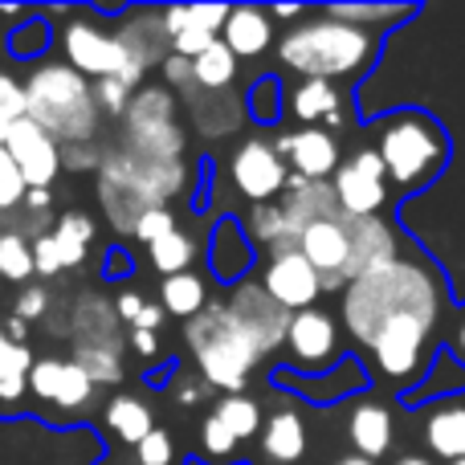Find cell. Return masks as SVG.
Listing matches in <instances>:
<instances>
[{"label": "cell", "mask_w": 465, "mask_h": 465, "mask_svg": "<svg viewBox=\"0 0 465 465\" xmlns=\"http://www.w3.org/2000/svg\"><path fill=\"white\" fill-rule=\"evenodd\" d=\"M355 103L363 123L417 106L450 135L445 176L417 201L396 204V221L433 257L453 306H465V5H420L409 25L388 33Z\"/></svg>", "instance_id": "cell-1"}, {"label": "cell", "mask_w": 465, "mask_h": 465, "mask_svg": "<svg viewBox=\"0 0 465 465\" xmlns=\"http://www.w3.org/2000/svg\"><path fill=\"white\" fill-rule=\"evenodd\" d=\"M453 302L450 298V286L437 282V270L425 262H396L380 265V270L363 273L347 286L343 294V322L351 331L355 343L368 347V339L384 327L388 319L404 311H420V306H445Z\"/></svg>", "instance_id": "cell-2"}, {"label": "cell", "mask_w": 465, "mask_h": 465, "mask_svg": "<svg viewBox=\"0 0 465 465\" xmlns=\"http://www.w3.org/2000/svg\"><path fill=\"white\" fill-rule=\"evenodd\" d=\"M380 54H384V33H368L355 29L347 21H335V16L322 8L314 21H302L298 29H290L278 45L282 65H290L302 78H368L380 65Z\"/></svg>", "instance_id": "cell-3"}, {"label": "cell", "mask_w": 465, "mask_h": 465, "mask_svg": "<svg viewBox=\"0 0 465 465\" xmlns=\"http://www.w3.org/2000/svg\"><path fill=\"white\" fill-rule=\"evenodd\" d=\"M376 152L388 168V180L396 184L404 201H417L420 193L437 184L450 168L453 143L445 135V127L433 119L429 111H417V106H404V111H392L384 119H376Z\"/></svg>", "instance_id": "cell-4"}, {"label": "cell", "mask_w": 465, "mask_h": 465, "mask_svg": "<svg viewBox=\"0 0 465 465\" xmlns=\"http://www.w3.org/2000/svg\"><path fill=\"white\" fill-rule=\"evenodd\" d=\"M25 103L29 119L65 147H78L94 135L98 98L74 65H37L25 86Z\"/></svg>", "instance_id": "cell-5"}, {"label": "cell", "mask_w": 465, "mask_h": 465, "mask_svg": "<svg viewBox=\"0 0 465 465\" xmlns=\"http://www.w3.org/2000/svg\"><path fill=\"white\" fill-rule=\"evenodd\" d=\"M184 339L193 343L196 363H201V376L213 388H225L229 396H237L245 388L253 363L262 360L257 347L249 343V335L241 331V322L232 319V311L225 302L204 306L196 319H188Z\"/></svg>", "instance_id": "cell-6"}, {"label": "cell", "mask_w": 465, "mask_h": 465, "mask_svg": "<svg viewBox=\"0 0 465 465\" xmlns=\"http://www.w3.org/2000/svg\"><path fill=\"white\" fill-rule=\"evenodd\" d=\"M65 57H70V65L78 74H94L98 82L119 78L127 90H135L147 70V62L127 41L106 37V33H98L94 25H86V21H74L70 29H65Z\"/></svg>", "instance_id": "cell-7"}, {"label": "cell", "mask_w": 465, "mask_h": 465, "mask_svg": "<svg viewBox=\"0 0 465 465\" xmlns=\"http://www.w3.org/2000/svg\"><path fill=\"white\" fill-rule=\"evenodd\" d=\"M331 188H335V201L343 217H355V221L380 217V209L388 204V168L376 147H363L347 163H339Z\"/></svg>", "instance_id": "cell-8"}, {"label": "cell", "mask_w": 465, "mask_h": 465, "mask_svg": "<svg viewBox=\"0 0 465 465\" xmlns=\"http://www.w3.org/2000/svg\"><path fill=\"white\" fill-rule=\"evenodd\" d=\"M131 123V152L147 155V160H180V135L176 119H172V94L168 90H143L139 98H131L127 106Z\"/></svg>", "instance_id": "cell-9"}, {"label": "cell", "mask_w": 465, "mask_h": 465, "mask_svg": "<svg viewBox=\"0 0 465 465\" xmlns=\"http://www.w3.org/2000/svg\"><path fill=\"white\" fill-rule=\"evenodd\" d=\"M298 253L319 270L322 290H343L347 270H351V217L335 213V217L314 221V225L298 237Z\"/></svg>", "instance_id": "cell-10"}, {"label": "cell", "mask_w": 465, "mask_h": 465, "mask_svg": "<svg viewBox=\"0 0 465 465\" xmlns=\"http://www.w3.org/2000/svg\"><path fill=\"white\" fill-rule=\"evenodd\" d=\"M225 306L232 311V319L241 322V331L249 335V343L257 347V355H270L278 343H286V331H290L294 314L273 302V298L265 294V286L245 282V286H237V294H232Z\"/></svg>", "instance_id": "cell-11"}, {"label": "cell", "mask_w": 465, "mask_h": 465, "mask_svg": "<svg viewBox=\"0 0 465 465\" xmlns=\"http://www.w3.org/2000/svg\"><path fill=\"white\" fill-rule=\"evenodd\" d=\"M286 160L273 152V143L265 139H249L232 155V184L241 188V196H249L253 204H270L278 193H286Z\"/></svg>", "instance_id": "cell-12"}, {"label": "cell", "mask_w": 465, "mask_h": 465, "mask_svg": "<svg viewBox=\"0 0 465 465\" xmlns=\"http://www.w3.org/2000/svg\"><path fill=\"white\" fill-rule=\"evenodd\" d=\"M286 343L290 355H294L298 368H306V376H322V371L335 368V355H339V327L327 311H298L290 319L286 331Z\"/></svg>", "instance_id": "cell-13"}, {"label": "cell", "mask_w": 465, "mask_h": 465, "mask_svg": "<svg viewBox=\"0 0 465 465\" xmlns=\"http://www.w3.org/2000/svg\"><path fill=\"white\" fill-rule=\"evenodd\" d=\"M5 152L13 155V163L21 168V176H25V184L29 188H49V180L57 176V168H62L57 139L45 135L29 114L5 131Z\"/></svg>", "instance_id": "cell-14"}, {"label": "cell", "mask_w": 465, "mask_h": 465, "mask_svg": "<svg viewBox=\"0 0 465 465\" xmlns=\"http://www.w3.org/2000/svg\"><path fill=\"white\" fill-rule=\"evenodd\" d=\"M262 286H265V294H270L278 306H286L290 314L311 311L314 298L322 294V278H319V270H314V265L306 262V257L298 253V249L270 257Z\"/></svg>", "instance_id": "cell-15"}, {"label": "cell", "mask_w": 465, "mask_h": 465, "mask_svg": "<svg viewBox=\"0 0 465 465\" xmlns=\"http://www.w3.org/2000/svg\"><path fill=\"white\" fill-rule=\"evenodd\" d=\"M229 8L225 5H193V8H168L163 13V33L172 37V54L176 57H196L217 41V33L225 29Z\"/></svg>", "instance_id": "cell-16"}, {"label": "cell", "mask_w": 465, "mask_h": 465, "mask_svg": "<svg viewBox=\"0 0 465 465\" xmlns=\"http://www.w3.org/2000/svg\"><path fill=\"white\" fill-rule=\"evenodd\" d=\"M465 396V360L453 351L450 343H437L433 355H429V368L409 392H396V401L404 409H425V404H437V401H458Z\"/></svg>", "instance_id": "cell-17"}, {"label": "cell", "mask_w": 465, "mask_h": 465, "mask_svg": "<svg viewBox=\"0 0 465 465\" xmlns=\"http://www.w3.org/2000/svg\"><path fill=\"white\" fill-rule=\"evenodd\" d=\"M273 152L294 163V176L314 180V184H327V176L339 172V139L319 127L290 131V135H282L273 143Z\"/></svg>", "instance_id": "cell-18"}, {"label": "cell", "mask_w": 465, "mask_h": 465, "mask_svg": "<svg viewBox=\"0 0 465 465\" xmlns=\"http://www.w3.org/2000/svg\"><path fill=\"white\" fill-rule=\"evenodd\" d=\"M29 388L57 409H82L94 392L90 376L74 360H37L29 371Z\"/></svg>", "instance_id": "cell-19"}, {"label": "cell", "mask_w": 465, "mask_h": 465, "mask_svg": "<svg viewBox=\"0 0 465 465\" xmlns=\"http://www.w3.org/2000/svg\"><path fill=\"white\" fill-rule=\"evenodd\" d=\"M278 380L290 384V388H298V396H306V401H314V404L343 401V396L368 388V371L360 368L355 355H343V360H339L331 371H322V376H290V371H282Z\"/></svg>", "instance_id": "cell-20"}, {"label": "cell", "mask_w": 465, "mask_h": 465, "mask_svg": "<svg viewBox=\"0 0 465 465\" xmlns=\"http://www.w3.org/2000/svg\"><path fill=\"white\" fill-rule=\"evenodd\" d=\"M347 437H351V445H355L360 458H368V461L384 458V453L392 450V437H396L392 412H388L384 404H376V401L355 404L351 420H347Z\"/></svg>", "instance_id": "cell-21"}, {"label": "cell", "mask_w": 465, "mask_h": 465, "mask_svg": "<svg viewBox=\"0 0 465 465\" xmlns=\"http://www.w3.org/2000/svg\"><path fill=\"white\" fill-rule=\"evenodd\" d=\"M74 335L78 347H106V351H123V335H119V311L106 298L86 294L74 311Z\"/></svg>", "instance_id": "cell-22"}, {"label": "cell", "mask_w": 465, "mask_h": 465, "mask_svg": "<svg viewBox=\"0 0 465 465\" xmlns=\"http://www.w3.org/2000/svg\"><path fill=\"white\" fill-rule=\"evenodd\" d=\"M273 41V16L265 8H229L225 21V45L232 49V57H257L265 54Z\"/></svg>", "instance_id": "cell-23"}, {"label": "cell", "mask_w": 465, "mask_h": 465, "mask_svg": "<svg viewBox=\"0 0 465 465\" xmlns=\"http://www.w3.org/2000/svg\"><path fill=\"white\" fill-rule=\"evenodd\" d=\"M425 445L445 465L465 458V404H441L425 417Z\"/></svg>", "instance_id": "cell-24"}, {"label": "cell", "mask_w": 465, "mask_h": 465, "mask_svg": "<svg viewBox=\"0 0 465 465\" xmlns=\"http://www.w3.org/2000/svg\"><path fill=\"white\" fill-rule=\"evenodd\" d=\"M290 111H294V119H302L306 127L319 119L331 123V127H343V94L335 90V82L306 78L302 86L290 94Z\"/></svg>", "instance_id": "cell-25"}, {"label": "cell", "mask_w": 465, "mask_h": 465, "mask_svg": "<svg viewBox=\"0 0 465 465\" xmlns=\"http://www.w3.org/2000/svg\"><path fill=\"white\" fill-rule=\"evenodd\" d=\"M262 450H265V458L278 461V465L302 461V453H306V425H302V417H298L294 409L273 412V417L262 425Z\"/></svg>", "instance_id": "cell-26"}, {"label": "cell", "mask_w": 465, "mask_h": 465, "mask_svg": "<svg viewBox=\"0 0 465 465\" xmlns=\"http://www.w3.org/2000/svg\"><path fill=\"white\" fill-rule=\"evenodd\" d=\"M327 13L335 21H347L355 29H368V33H392L401 25H409L412 16L420 13V5H327Z\"/></svg>", "instance_id": "cell-27"}, {"label": "cell", "mask_w": 465, "mask_h": 465, "mask_svg": "<svg viewBox=\"0 0 465 465\" xmlns=\"http://www.w3.org/2000/svg\"><path fill=\"white\" fill-rule=\"evenodd\" d=\"M106 425H111V433L119 437V441L127 445H139L147 433H152V412H147V404L139 401V396H114L111 409H106Z\"/></svg>", "instance_id": "cell-28"}, {"label": "cell", "mask_w": 465, "mask_h": 465, "mask_svg": "<svg viewBox=\"0 0 465 465\" xmlns=\"http://www.w3.org/2000/svg\"><path fill=\"white\" fill-rule=\"evenodd\" d=\"M33 371V355L25 343H13V339L0 331V401H16L25 392V376Z\"/></svg>", "instance_id": "cell-29"}, {"label": "cell", "mask_w": 465, "mask_h": 465, "mask_svg": "<svg viewBox=\"0 0 465 465\" xmlns=\"http://www.w3.org/2000/svg\"><path fill=\"white\" fill-rule=\"evenodd\" d=\"M94 237V225H90L86 213H65L62 221L54 225V241H57V253H62V265H82L86 262V245Z\"/></svg>", "instance_id": "cell-30"}, {"label": "cell", "mask_w": 465, "mask_h": 465, "mask_svg": "<svg viewBox=\"0 0 465 465\" xmlns=\"http://www.w3.org/2000/svg\"><path fill=\"white\" fill-rule=\"evenodd\" d=\"M204 306H209V294H204V282L196 273H176L163 282V311L180 314V319H196Z\"/></svg>", "instance_id": "cell-31"}, {"label": "cell", "mask_w": 465, "mask_h": 465, "mask_svg": "<svg viewBox=\"0 0 465 465\" xmlns=\"http://www.w3.org/2000/svg\"><path fill=\"white\" fill-rule=\"evenodd\" d=\"M232 74H237V57H232V49L225 41H213V45L193 62V82H201V86H209V90L229 86Z\"/></svg>", "instance_id": "cell-32"}, {"label": "cell", "mask_w": 465, "mask_h": 465, "mask_svg": "<svg viewBox=\"0 0 465 465\" xmlns=\"http://www.w3.org/2000/svg\"><path fill=\"white\" fill-rule=\"evenodd\" d=\"M213 417L225 420L237 441H249V437H257V429H262V409H257L249 396H241V392L237 396H221L217 409H213Z\"/></svg>", "instance_id": "cell-33"}, {"label": "cell", "mask_w": 465, "mask_h": 465, "mask_svg": "<svg viewBox=\"0 0 465 465\" xmlns=\"http://www.w3.org/2000/svg\"><path fill=\"white\" fill-rule=\"evenodd\" d=\"M123 351H106V347H78L74 363L90 376V384H119L123 380Z\"/></svg>", "instance_id": "cell-34"}, {"label": "cell", "mask_w": 465, "mask_h": 465, "mask_svg": "<svg viewBox=\"0 0 465 465\" xmlns=\"http://www.w3.org/2000/svg\"><path fill=\"white\" fill-rule=\"evenodd\" d=\"M188 262H193V241L184 237V232H168V237H160L152 245V265L160 273H168V278H176V273H188Z\"/></svg>", "instance_id": "cell-35"}, {"label": "cell", "mask_w": 465, "mask_h": 465, "mask_svg": "<svg viewBox=\"0 0 465 465\" xmlns=\"http://www.w3.org/2000/svg\"><path fill=\"white\" fill-rule=\"evenodd\" d=\"M213 265H217L221 278H237V273L249 265V245L241 241L237 225H221L217 249H213Z\"/></svg>", "instance_id": "cell-36"}, {"label": "cell", "mask_w": 465, "mask_h": 465, "mask_svg": "<svg viewBox=\"0 0 465 465\" xmlns=\"http://www.w3.org/2000/svg\"><path fill=\"white\" fill-rule=\"evenodd\" d=\"M33 273V249L21 232H0V278L25 282Z\"/></svg>", "instance_id": "cell-37"}, {"label": "cell", "mask_w": 465, "mask_h": 465, "mask_svg": "<svg viewBox=\"0 0 465 465\" xmlns=\"http://www.w3.org/2000/svg\"><path fill=\"white\" fill-rule=\"evenodd\" d=\"M249 232H253L262 245H270V253L278 245H286V217H282V204H253L249 213Z\"/></svg>", "instance_id": "cell-38"}, {"label": "cell", "mask_w": 465, "mask_h": 465, "mask_svg": "<svg viewBox=\"0 0 465 465\" xmlns=\"http://www.w3.org/2000/svg\"><path fill=\"white\" fill-rule=\"evenodd\" d=\"M232 450H237V437H232V429L225 425L221 417H209L201 425V453L209 461H229Z\"/></svg>", "instance_id": "cell-39"}, {"label": "cell", "mask_w": 465, "mask_h": 465, "mask_svg": "<svg viewBox=\"0 0 465 465\" xmlns=\"http://www.w3.org/2000/svg\"><path fill=\"white\" fill-rule=\"evenodd\" d=\"M29 114V103H25V86H16L8 74H0V131H8L13 123H21Z\"/></svg>", "instance_id": "cell-40"}, {"label": "cell", "mask_w": 465, "mask_h": 465, "mask_svg": "<svg viewBox=\"0 0 465 465\" xmlns=\"http://www.w3.org/2000/svg\"><path fill=\"white\" fill-rule=\"evenodd\" d=\"M25 193H29V184H25L21 168H16L13 155L0 147V209H13V204H21Z\"/></svg>", "instance_id": "cell-41"}, {"label": "cell", "mask_w": 465, "mask_h": 465, "mask_svg": "<svg viewBox=\"0 0 465 465\" xmlns=\"http://www.w3.org/2000/svg\"><path fill=\"white\" fill-rule=\"evenodd\" d=\"M278 94H282L278 78H262L253 90H249V111H253L262 123H273V119H278V111H282Z\"/></svg>", "instance_id": "cell-42"}, {"label": "cell", "mask_w": 465, "mask_h": 465, "mask_svg": "<svg viewBox=\"0 0 465 465\" xmlns=\"http://www.w3.org/2000/svg\"><path fill=\"white\" fill-rule=\"evenodd\" d=\"M176 450H172V433L168 429H152V433L139 441V461L143 465H172Z\"/></svg>", "instance_id": "cell-43"}, {"label": "cell", "mask_w": 465, "mask_h": 465, "mask_svg": "<svg viewBox=\"0 0 465 465\" xmlns=\"http://www.w3.org/2000/svg\"><path fill=\"white\" fill-rule=\"evenodd\" d=\"M168 232H176V217H172L168 209H147L143 217L135 221V237L147 241V245H155V241L168 237Z\"/></svg>", "instance_id": "cell-44"}, {"label": "cell", "mask_w": 465, "mask_h": 465, "mask_svg": "<svg viewBox=\"0 0 465 465\" xmlns=\"http://www.w3.org/2000/svg\"><path fill=\"white\" fill-rule=\"evenodd\" d=\"M33 270H37V273H62V270H65V265H62V253H57L54 232H45V237L33 241Z\"/></svg>", "instance_id": "cell-45"}, {"label": "cell", "mask_w": 465, "mask_h": 465, "mask_svg": "<svg viewBox=\"0 0 465 465\" xmlns=\"http://www.w3.org/2000/svg\"><path fill=\"white\" fill-rule=\"evenodd\" d=\"M127 94H131V90L123 86L119 78H103V82H98V90H94V98H98V103H103L106 111H114V114H123V111H127Z\"/></svg>", "instance_id": "cell-46"}, {"label": "cell", "mask_w": 465, "mask_h": 465, "mask_svg": "<svg viewBox=\"0 0 465 465\" xmlns=\"http://www.w3.org/2000/svg\"><path fill=\"white\" fill-rule=\"evenodd\" d=\"M45 302H49L45 290L29 286L21 298H16V319H25V322H29V319H41V314H45Z\"/></svg>", "instance_id": "cell-47"}, {"label": "cell", "mask_w": 465, "mask_h": 465, "mask_svg": "<svg viewBox=\"0 0 465 465\" xmlns=\"http://www.w3.org/2000/svg\"><path fill=\"white\" fill-rule=\"evenodd\" d=\"M143 298H139V294H123L119 298V302H114V311H119V319H127L131 322V327H135V319H139V314H143Z\"/></svg>", "instance_id": "cell-48"}, {"label": "cell", "mask_w": 465, "mask_h": 465, "mask_svg": "<svg viewBox=\"0 0 465 465\" xmlns=\"http://www.w3.org/2000/svg\"><path fill=\"white\" fill-rule=\"evenodd\" d=\"M163 74H168V82H193V62L172 54L168 62H163Z\"/></svg>", "instance_id": "cell-49"}, {"label": "cell", "mask_w": 465, "mask_h": 465, "mask_svg": "<svg viewBox=\"0 0 465 465\" xmlns=\"http://www.w3.org/2000/svg\"><path fill=\"white\" fill-rule=\"evenodd\" d=\"M160 319H163L160 306H143V314L135 319V331H155V327H160Z\"/></svg>", "instance_id": "cell-50"}, {"label": "cell", "mask_w": 465, "mask_h": 465, "mask_svg": "<svg viewBox=\"0 0 465 465\" xmlns=\"http://www.w3.org/2000/svg\"><path fill=\"white\" fill-rule=\"evenodd\" d=\"M25 201H29L33 213H49V188H29V193H25Z\"/></svg>", "instance_id": "cell-51"}, {"label": "cell", "mask_w": 465, "mask_h": 465, "mask_svg": "<svg viewBox=\"0 0 465 465\" xmlns=\"http://www.w3.org/2000/svg\"><path fill=\"white\" fill-rule=\"evenodd\" d=\"M131 347L143 355H155V331H135V335H131Z\"/></svg>", "instance_id": "cell-52"}, {"label": "cell", "mask_w": 465, "mask_h": 465, "mask_svg": "<svg viewBox=\"0 0 465 465\" xmlns=\"http://www.w3.org/2000/svg\"><path fill=\"white\" fill-rule=\"evenodd\" d=\"M201 396H204V388L201 384H188V380H184V384H180V392H176V401L180 404H196Z\"/></svg>", "instance_id": "cell-53"}, {"label": "cell", "mask_w": 465, "mask_h": 465, "mask_svg": "<svg viewBox=\"0 0 465 465\" xmlns=\"http://www.w3.org/2000/svg\"><path fill=\"white\" fill-rule=\"evenodd\" d=\"M25 335H29V322L13 314V319H8V339H13V343H25Z\"/></svg>", "instance_id": "cell-54"}, {"label": "cell", "mask_w": 465, "mask_h": 465, "mask_svg": "<svg viewBox=\"0 0 465 465\" xmlns=\"http://www.w3.org/2000/svg\"><path fill=\"white\" fill-rule=\"evenodd\" d=\"M450 347H453V351H458V355H461V360H465V314H461V322H458V331H453V339H450Z\"/></svg>", "instance_id": "cell-55"}, {"label": "cell", "mask_w": 465, "mask_h": 465, "mask_svg": "<svg viewBox=\"0 0 465 465\" xmlns=\"http://www.w3.org/2000/svg\"><path fill=\"white\" fill-rule=\"evenodd\" d=\"M270 16H282V21H294V16H302V8H298V5H278Z\"/></svg>", "instance_id": "cell-56"}, {"label": "cell", "mask_w": 465, "mask_h": 465, "mask_svg": "<svg viewBox=\"0 0 465 465\" xmlns=\"http://www.w3.org/2000/svg\"><path fill=\"white\" fill-rule=\"evenodd\" d=\"M65 152H70V168H90V163H94V160H86L82 152H74V147H65Z\"/></svg>", "instance_id": "cell-57"}, {"label": "cell", "mask_w": 465, "mask_h": 465, "mask_svg": "<svg viewBox=\"0 0 465 465\" xmlns=\"http://www.w3.org/2000/svg\"><path fill=\"white\" fill-rule=\"evenodd\" d=\"M331 465H376V461H368V458H360V453H351V458H339V461H331Z\"/></svg>", "instance_id": "cell-58"}, {"label": "cell", "mask_w": 465, "mask_h": 465, "mask_svg": "<svg viewBox=\"0 0 465 465\" xmlns=\"http://www.w3.org/2000/svg\"><path fill=\"white\" fill-rule=\"evenodd\" d=\"M392 465H433V461H429V458H396Z\"/></svg>", "instance_id": "cell-59"}, {"label": "cell", "mask_w": 465, "mask_h": 465, "mask_svg": "<svg viewBox=\"0 0 465 465\" xmlns=\"http://www.w3.org/2000/svg\"><path fill=\"white\" fill-rule=\"evenodd\" d=\"M0 147H5V131H0Z\"/></svg>", "instance_id": "cell-60"}, {"label": "cell", "mask_w": 465, "mask_h": 465, "mask_svg": "<svg viewBox=\"0 0 465 465\" xmlns=\"http://www.w3.org/2000/svg\"><path fill=\"white\" fill-rule=\"evenodd\" d=\"M450 465H465V458H461V461H450Z\"/></svg>", "instance_id": "cell-61"}]
</instances>
